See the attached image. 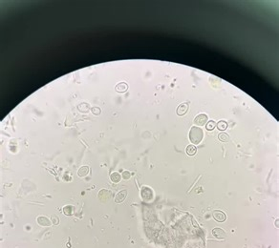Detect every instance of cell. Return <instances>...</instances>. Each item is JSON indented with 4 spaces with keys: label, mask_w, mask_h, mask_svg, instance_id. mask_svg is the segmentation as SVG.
Instances as JSON below:
<instances>
[{
    "label": "cell",
    "mask_w": 279,
    "mask_h": 248,
    "mask_svg": "<svg viewBox=\"0 0 279 248\" xmlns=\"http://www.w3.org/2000/svg\"><path fill=\"white\" fill-rule=\"evenodd\" d=\"M204 138V132L202 130V128L193 126L189 131V139L192 142L193 145L200 144L201 141L203 140Z\"/></svg>",
    "instance_id": "1"
},
{
    "label": "cell",
    "mask_w": 279,
    "mask_h": 248,
    "mask_svg": "<svg viewBox=\"0 0 279 248\" xmlns=\"http://www.w3.org/2000/svg\"><path fill=\"white\" fill-rule=\"evenodd\" d=\"M207 119H209V118H207V115H205V114H200V115H198L195 118L194 122L197 126H204V125L207 124Z\"/></svg>",
    "instance_id": "2"
},
{
    "label": "cell",
    "mask_w": 279,
    "mask_h": 248,
    "mask_svg": "<svg viewBox=\"0 0 279 248\" xmlns=\"http://www.w3.org/2000/svg\"><path fill=\"white\" fill-rule=\"evenodd\" d=\"M213 218H214V219L216 221L224 222L227 219V216H226V214H225L224 212H222V211L216 210V211L213 212Z\"/></svg>",
    "instance_id": "3"
},
{
    "label": "cell",
    "mask_w": 279,
    "mask_h": 248,
    "mask_svg": "<svg viewBox=\"0 0 279 248\" xmlns=\"http://www.w3.org/2000/svg\"><path fill=\"white\" fill-rule=\"evenodd\" d=\"M212 235L214 236L216 239H226V237H227L226 231L221 229V228H214V229L212 230Z\"/></svg>",
    "instance_id": "4"
},
{
    "label": "cell",
    "mask_w": 279,
    "mask_h": 248,
    "mask_svg": "<svg viewBox=\"0 0 279 248\" xmlns=\"http://www.w3.org/2000/svg\"><path fill=\"white\" fill-rule=\"evenodd\" d=\"M111 198V192L106 189H102L99 192V199L101 201H106Z\"/></svg>",
    "instance_id": "5"
},
{
    "label": "cell",
    "mask_w": 279,
    "mask_h": 248,
    "mask_svg": "<svg viewBox=\"0 0 279 248\" xmlns=\"http://www.w3.org/2000/svg\"><path fill=\"white\" fill-rule=\"evenodd\" d=\"M187 111H188V103L184 102V103L179 105L177 110H176V113H177L178 116H184L187 113Z\"/></svg>",
    "instance_id": "6"
},
{
    "label": "cell",
    "mask_w": 279,
    "mask_h": 248,
    "mask_svg": "<svg viewBox=\"0 0 279 248\" xmlns=\"http://www.w3.org/2000/svg\"><path fill=\"white\" fill-rule=\"evenodd\" d=\"M126 197H127V190L119 191L115 197V202H117V203H121L126 199Z\"/></svg>",
    "instance_id": "7"
},
{
    "label": "cell",
    "mask_w": 279,
    "mask_h": 248,
    "mask_svg": "<svg viewBox=\"0 0 279 248\" xmlns=\"http://www.w3.org/2000/svg\"><path fill=\"white\" fill-rule=\"evenodd\" d=\"M36 221L39 225L41 226H51V221L48 219L46 217L44 216H39L38 219H36Z\"/></svg>",
    "instance_id": "8"
},
{
    "label": "cell",
    "mask_w": 279,
    "mask_h": 248,
    "mask_svg": "<svg viewBox=\"0 0 279 248\" xmlns=\"http://www.w3.org/2000/svg\"><path fill=\"white\" fill-rule=\"evenodd\" d=\"M127 89H128V85L125 82H121V83L117 84L115 87V90L118 93H124L126 92Z\"/></svg>",
    "instance_id": "9"
},
{
    "label": "cell",
    "mask_w": 279,
    "mask_h": 248,
    "mask_svg": "<svg viewBox=\"0 0 279 248\" xmlns=\"http://www.w3.org/2000/svg\"><path fill=\"white\" fill-rule=\"evenodd\" d=\"M110 179L112 180V182H114V183H119L121 179V174L118 172H113L110 175Z\"/></svg>",
    "instance_id": "10"
},
{
    "label": "cell",
    "mask_w": 279,
    "mask_h": 248,
    "mask_svg": "<svg viewBox=\"0 0 279 248\" xmlns=\"http://www.w3.org/2000/svg\"><path fill=\"white\" fill-rule=\"evenodd\" d=\"M63 213L66 216H72L75 213V207L73 205H66L63 207Z\"/></svg>",
    "instance_id": "11"
},
{
    "label": "cell",
    "mask_w": 279,
    "mask_h": 248,
    "mask_svg": "<svg viewBox=\"0 0 279 248\" xmlns=\"http://www.w3.org/2000/svg\"><path fill=\"white\" fill-rule=\"evenodd\" d=\"M89 173V167L88 166H81L78 171V176H85Z\"/></svg>",
    "instance_id": "12"
},
{
    "label": "cell",
    "mask_w": 279,
    "mask_h": 248,
    "mask_svg": "<svg viewBox=\"0 0 279 248\" xmlns=\"http://www.w3.org/2000/svg\"><path fill=\"white\" fill-rule=\"evenodd\" d=\"M186 154L188 156H194L197 153V148H196L193 144H190L186 147Z\"/></svg>",
    "instance_id": "13"
},
{
    "label": "cell",
    "mask_w": 279,
    "mask_h": 248,
    "mask_svg": "<svg viewBox=\"0 0 279 248\" xmlns=\"http://www.w3.org/2000/svg\"><path fill=\"white\" fill-rule=\"evenodd\" d=\"M218 138H219V140L222 141V142H227V141H229V136L227 135V133H224V132H222V133L219 134Z\"/></svg>",
    "instance_id": "14"
},
{
    "label": "cell",
    "mask_w": 279,
    "mask_h": 248,
    "mask_svg": "<svg viewBox=\"0 0 279 248\" xmlns=\"http://www.w3.org/2000/svg\"><path fill=\"white\" fill-rule=\"evenodd\" d=\"M216 127H217V129L218 130H220V131H225L227 128V123L226 121H224V120H221V121H219L217 124H216Z\"/></svg>",
    "instance_id": "15"
},
{
    "label": "cell",
    "mask_w": 279,
    "mask_h": 248,
    "mask_svg": "<svg viewBox=\"0 0 279 248\" xmlns=\"http://www.w3.org/2000/svg\"><path fill=\"white\" fill-rule=\"evenodd\" d=\"M90 109V106L88 103H81L80 105H78V110L82 113L88 112V110Z\"/></svg>",
    "instance_id": "16"
},
{
    "label": "cell",
    "mask_w": 279,
    "mask_h": 248,
    "mask_svg": "<svg viewBox=\"0 0 279 248\" xmlns=\"http://www.w3.org/2000/svg\"><path fill=\"white\" fill-rule=\"evenodd\" d=\"M215 127H216V123H215V122L213 121V120H209V121L207 123V126H206V128H207V131H212Z\"/></svg>",
    "instance_id": "17"
},
{
    "label": "cell",
    "mask_w": 279,
    "mask_h": 248,
    "mask_svg": "<svg viewBox=\"0 0 279 248\" xmlns=\"http://www.w3.org/2000/svg\"><path fill=\"white\" fill-rule=\"evenodd\" d=\"M121 176L124 179H129L131 178V173L129 172V171H124V172H122Z\"/></svg>",
    "instance_id": "18"
},
{
    "label": "cell",
    "mask_w": 279,
    "mask_h": 248,
    "mask_svg": "<svg viewBox=\"0 0 279 248\" xmlns=\"http://www.w3.org/2000/svg\"><path fill=\"white\" fill-rule=\"evenodd\" d=\"M91 111H92V113L94 115H97V116H99V114H101V109H99V107H93L92 109H91Z\"/></svg>",
    "instance_id": "19"
},
{
    "label": "cell",
    "mask_w": 279,
    "mask_h": 248,
    "mask_svg": "<svg viewBox=\"0 0 279 248\" xmlns=\"http://www.w3.org/2000/svg\"><path fill=\"white\" fill-rule=\"evenodd\" d=\"M52 221H53V223L55 224V225H58V222H59L58 218V217H56V216H54L53 218H52Z\"/></svg>",
    "instance_id": "20"
},
{
    "label": "cell",
    "mask_w": 279,
    "mask_h": 248,
    "mask_svg": "<svg viewBox=\"0 0 279 248\" xmlns=\"http://www.w3.org/2000/svg\"><path fill=\"white\" fill-rule=\"evenodd\" d=\"M278 222H279V221H278V219H276V221H275V226L277 227V228H278Z\"/></svg>",
    "instance_id": "21"
}]
</instances>
